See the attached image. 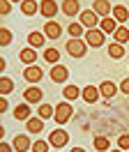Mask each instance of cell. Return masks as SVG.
<instances>
[{
  "instance_id": "1",
  "label": "cell",
  "mask_w": 129,
  "mask_h": 152,
  "mask_svg": "<svg viewBox=\"0 0 129 152\" xmlns=\"http://www.w3.org/2000/svg\"><path fill=\"white\" fill-rule=\"evenodd\" d=\"M72 113H74V111H72V106L64 102V104H58V108H55L53 118H55V122H58V124H64L67 120H69V118H72Z\"/></svg>"
},
{
  "instance_id": "2",
  "label": "cell",
  "mask_w": 129,
  "mask_h": 152,
  "mask_svg": "<svg viewBox=\"0 0 129 152\" xmlns=\"http://www.w3.org/2000/svg\"><path fill=\"white\" fill-rule=\"evenodd\" d=\"M67 53H69V56L72 58H83L85 56V44H83L81 39H69V42H67Z\"/></svg>"
},
{
  "instance_id": "3",
  "label": "cell",
  "mask_w": 129,
  "mask_h": 152,
  "mask_svg": "<svg viewBox=\"0 0 129 152\" xmlns=\"http://www.w3.org/2000/svg\"><path fill=\"white\" fill-rule=\"evenodd\" d=\"M67 141H69V136H67V132H62V129H55V132H51V136H48V143H51L53 148H62V145H67Z\"/></svg>"
},
{
  "instance_id": "4",
  "label": "cell",
  "mask_w": 129,
  "mask_h": 152,
  "mask_svg": "<svg viewBox=\"0 0 129 152\" xmlns=\"http://www.w3.org/2000/svg\"><path fill=\"white\" fill-rule=\"evenodd\" d=\"M44 35L48 39H60V35H62V28H60V23L58 21H46L44 26Z\"/></svg>"
},
{
  "instance_id": "5",
  "label": "cell",
  "mask_w": 129,
  "mask_h": 152,
  "mask_svg": "<svg viewBox=\"0 0 129 152\" xmlns=\"http://www.w3.org/2000/svg\"><path fill=\"white\" fill-rule=\"evenodd\" d=\"M39 12L44 14L46 19H53L55 14H58V2H55V0H42V5H39Z\"/></svg>"
},
{
  "instance_id": "6",
  "label": "cell",
  "mask_w": 129,
  "mask_h": 152,
  "mask_svg": "<svg viewBox=\"0 0 129 152\" xmlns=\"http://www.w3.org/2000/svg\"><path fill=\"white\" fill-rule=\"evenodd\" d=\"M85 39H88V44H90V46H101V44H104V32H101V30H97V28H92V30H88V32H85Z\"/></svg>"
},
{
  "instance_id": "7",
  "label": "cell",
  "mask_w": 129,
  "mask_h": 152,
  "mask_svg": "<svg viewBox=\"0 0 129 152\" xmlns=\"http://www.w3.org/2000/svg\"><path fill=\"white\" fill-rule=\"evenodd\" d=\"M99 23V19H97V14L92 10H88V12H81V26H85L88 30H92L95 26Z\"/></svg>"
},
{
  "instance_id": "8",
  "label": "cell",
  "mask_w": 129,
  "mask_h": 152,
  "mask_svg": "<svg viewBox=\"0 0 129 152\" xmlns=\"http://www.w3.org/2000/svg\"><path fill=\"white\" fill-rule=\"evenodd\" d=\"M23 78H26V81H30V83H39V78H42V67L28 65V69L23 72Z\"/></svg>"
},
{
  "instance_id": "9",
  "label": "cell",
  "mask_w": 129,
  "mask_h": 152,
  "mask_svg": "<svg viewBox=\"0 0 129 152\" xmlns=\"http://www.w3.org/2000/svg\"><path fill=\"white\" fill-rule=\"evenodd\" d=\"M67 76H69L67 67H62V65H53V69H51V78H53L55 83H64V81H67Z\"/></svg>"
},
{
  "instance_id": "10",
  "label": "cell",
  "mask_w": 129,
  "mask_h": 152,
  "mask_svg": "<svg viewBox=\"0 0 129 152\" xmlns=\"http://www.w3.org/2000/svg\"><path fill=\"white\" fill-rule=\"evenodd\" d=\"M92 12H95L97 16H108V12H111V2H108V0H95V5H92Z\"/></svg>"
},
{
  "instance_id": "11",
  "label": "cell",
  "mask_w": 129,
  "mask_h": 152,
  "mask_svg": "<svg viewBox=\"0 0 129 152\" xmlns=\"http://www.w3.org/2000/svg\"><path fill=\"white\" fill-rule=\"evenodd\" d=\"M78 10H81V2L78 0H62V12L67 16H76Z\"/></svg>"
},
{
  "instance_id": "12",
  "label": "cell",
  "mask_w": 129,
  "mask_h": 152,
  "mask_svg": "<svg viewBox=\"0 0 129 152\" xmlns=\"http://www.w3.org/2000/svg\"><path fill=\"white\" fill-rule=\"evenodd\" d=\"M83 99H85V102H90V104H95V102H97V99H99V88H95V86H88V88H83Z\"/></svg>"
},
{
  "instance_id": "13",
  "label": "cell",
  "mask_w": 129,
  "mask_h": 152,
  "mask_svg": "<svg viewBox=\"0 0 129 152\" xmlns=\"http://www.w3.org/2000/svg\"><path fill=\"white\" fill-rule=\"evenodd\" d=\"M44 42H46V35H44V32H30V35H28V44H30V48L44 46Z\"/></svg>"
},
{
  "instance_id": "14",
  "label": "cell",
  "mask_w": 129,
  "mask_h": 152,
  "mask_svg": "<svg viewBox=\"0 0 129 152\" xmlns=\"http://www.w3.org/2000/svg\"><path fill=\"white\" fill-rule=\"evenodd\" d=\"M26 124H28V132L30 134H39L44 129V120L42 118H30V120H26Z\"/></svg>"
},
{
  "instance_id": "15",
  "label": "cell",
  "mask_w": 129,
  "mask_h": 152,
  "mask_svg": "<svg viewBox=\"0 0 129 152\" xmlns=\"http://www.w3.org/2000/svg\"><path fill=\"white\" fill-rule=\"evenodd\" d=\"M99 30H101V32H115V30H118V21L104 16V19L99 21Z\"/></svg>"
},
{
  "instance_id": "16",
  "label": "cell",
  "mask_w": 129,
  "mask_h": 152,
  "mask_svg": "<svg viewBox=\"0 0 129 152\" xmlns=\"http://www.w3.org/2000/svg\"><path fill=\"white\" fill-rule=\"evenodd\" d=\"M18 58H21V62H26V65H35L37 53L32 51V48H23V51L18 53Z\"/></svg>"
},
{
  "instance_id": "17",
  "label": "cell",
  "mask_w": 129,
  "mask_h": 152,
  "mask_svg": "<svg viewBox=\"0 0 129 152\" xmlns=\"http://www.w3.org/2000/svg\"><path fill=\"white\" fill-rule=\"evenodd\" d=\"M37 10H39V5H37L35 0H23V2H21V12H23L26 16H32Z\"/></svg>"
},
{
  "instance_id": "18",
  "label": "cell",
  "mask_w": 129,
  "mask_h": 152,
  "mask_svg": "<svg viewBox=\"0 0 129 152\" xmlns=\"http://www.w3.org/2000/svg\"><path fill=\"white\" fill-rule=\"evenodd\" d=\"M39 99H42V90H39V88H28L26 90V102H30V104H37V102H39Z\"/></svg>"
},
{
  "instance_id": "19",
  "label": "cell",
  "mask_w": 129,
  "mask_h": 152,
  "mask_svg": "<svg viewBox=\"0 0 129 152\" xmlns=\"http://www.w3.org/2000/svg\"><path fill=\"white\" fill-rule=\"evenodd\" d=\"M99 92H101L104 97H108V99H111V97L118 92V88H115V83H111V81H104V83L99 86Z\"/></svg>"
},
{
  "instance_id": "20",
  "label": "cell",
  "mask_w": 129,
  "mask_h": 152,
  "mask_svg": "<svg viewBox=\"0 0 129 152\" xmlns=\"http://www.w3.org/2000/svg\"><path fill=\"white\" fill-rule=\"evenodd\" d=\"M28 148H30L28 136H16V138H14V150L16 152H28Z\"/></svg>"
},
{
  "instance_id": "21",
  "label": "cell",
  "mask_w": 129,
  "mask_h": 152,
  "mask_svg": "<svg viewBox=\"0 0 129 152\" xmlns=\"http://www.w3.org/2000/svg\"><path fill=\"white\" fill-rule=\"evenodd\" d=\"M14 118H16V120H30V108H28L26 104H18L16 108H14Z\"/></svg>"
},
{
  "instance_id": "22",
  "label": "cell",
  "mask_w": 129,
  "mask_h": 152,
  "mask_svg": "<svg viewBox=\"0 0 129 152\" xmlns=\"http://www.w3.org/2000/svg\"><path fill=\"white\" fill-rule=\"evenodd\" d=\"M113 19H115V21H127V19H129L127 7H122V5H115V7H113Z\"/></svg>"
},
{
  "instance_id": "23",
  "label": "cell",
  "mask_w": 129,
  "mask_h": 152,
  "mask_svg": "<svg viewBox=\"0 0 129 152\" xmlns=\"http://www.w3.org/2000/svg\"><path fill=\"white\" fill-rule=\"evenodd\" d=\"M81 92L83 90H78L76 86H64V90H62V95H64V99H76V97H81Z\"/></svg>"
},
{
  "instance_id": "24",
  "label": "cell",
  "mask_w": 129,
  "mask_h": 152,
  "mask_svg": "<svg viewBox=\"0 0 129 152\" xmlns=\"http://www.w3.org/2000/svg\"><path fill=\"white\" fill-rule=\"evenodd\" d=\"M113 39H115L118 44H127L129 42V30L127 28H118L115 32H113Z\"/></svg>"
},
{
  "instance_id": "25",
  "label": "cell",
  "mask_w": 129,
  "mask_h": 152,
  "mask_svg": "<svg viewBox=\"0 0 129 152\" xmlns=\"http://www.w3.org/2000/svg\"><path fill=\"white\" fill-rule=\"evenodd\" d=\"M58 58H60V51H58V48H46V51H44V60H46V62L55 65Z\"/></svg>"
},
{
  "instance_id": "26",
  "label": "cell",
  "mask_w": 129,
  "mask_h": 152,
  "mask_svg": "<svg viewBox=\"0 0 129 152\" xmlns=\"http://www.w3.org/2000/svg\"><path fill=\"white\" fill-rule=\"evenodd\" d=\"M108 56L111 58H122V56H125L122 44H118V42H115V44H111V46H108Z\"/></svg>"
},
{
  "instance_id": "27",
  "label": "cell",
  "mask_w": 129,
  "mask_h": 152,
  "mask_svg": "<svg viewBox=\"0 0 129 152\" xmlns=\"http://www.w3.org/2000/svg\"><path fill=\"white\" fill-rule=\"evenodd\" d=\"M12 88H14V83L9 81L7 76H2V78H0V95H9Z\"/></svg>"
},
{
  "instance_id": "28",
  "label": "cell",
  "mask_w": 129,
  "mask_h": 152,
  "mask_svg": "<svg viewBox=\"0 0 129 152\" xmlns=\"http://www.w3.org/2000/svg\"><path fill=\"white\" fill-rule=\"evenodd\" d=\"M53 113H55V111H53V108H51L48 104H42V106H39V118H42V120H48V118H53Z\"/></svg>"
},
{
  "instance_id": "29",
  "label": "cell",
  "mask_w": 129,
  "mask_h": 152,
  "mask_svg": "<svg viewBox=\"0 0 129 152\" xmlns=\"http://www.w3.org/2000/svg\"><path fill=\"white\" fill-rule=\"evenodd\" d=\"M95 148L97 150H108V138L106 136H97L95 138Z\"/></svg>"
},
{
  "instance_id": "30",
  "label": "cell",
  "mask_w": 129,
  "mask_h": 152,
  "mask_svg": "<svg viewBox=\"0 0 129 152\" xmlns=\"http://www.w3.org/2000/svg\"><path fill=\"white\" fill-rule=\"evenodd\" d=\"M9 42H12V32H9L7 28H0V44H2V46H7Z\"/></svg>"
},
{
  "instance_id": "31",
  "label": "cell",
  "mask_w": 129,
  "mask_h": 152,
  "mask_svg": "<svg viewBox=\"0 0 129 152\" xmlns=\"http://www.w3.org/2000/svg\"><path fill=\"white\" fill-rule=\"evenodd\" d=\"M69 35H72L74 39H78L83 35V28H81V23H72V26H69Z\"/></svg>"
},
{
  "instance_id": "32",
  "label": "cell",
  "mask_w": 129,
  "mask_h": 152,
  "mask_svg": "<svg viewBox=\"0 0 129 152\" xmlns=\"http://www.w3.org/2000/svg\"><path fill=\"white\" fill-rule=\"evenodd\" d=\"M32 152H48V143L46 141H37L32 145Z\"/></svg>"
},
{
  "instance_id": "33",
  "label": "cell",
  "mask_w": 129,
  "mask_h": 152,
  "mask_svg": "<svg viewBox=\"0 0 129 152\" xmlns=\"http://www.w3.org/2000/svg\"><path fill=\"white\" fill-rule=\"evenodd\" d=\"M118 145H120V150H129V134H122V136H120Z\"/></svg>"
},
{
  "instance_id": "34",
  "label": "cell",
  "mask_w": 129,
  "mask_h": 152,
  "mask_svg": "<svg viewBox=\"0 0 129 152\" xmlns=\"http://www.w3.org/2000/svg\"><path fill=\"white\" fill-rule=\"evenodd\" d=\"M9 12H12L9 0H0V14H9Z\"/></svg>"
},
{
  "instance_id": "35",
  "label": "cell",
  "mask_w": 129,
  "mask_h": 152,
  "mask_svg": "<svg viewBox=\"0 0 129 152\" xmlns=\"http://www.w3.org/2000/svg\"><path fill=\"white\" fill-rule=\"evenodd\" d=\"M120 90H122L125 95H129V78H125V81H122V86H120Z\"/></svg>"
},
{
  "instance_id": "36",
  "label": "cell",
  "mask_w": 129,
  "mask_h": 152,
  "mask_svg": "<svg viewBox=\"0 0 129 152\" xmlns=\"http://www.w3.org/2000/svg\"><path fill=\"white\" fill-rule=\"evenodd\" d=\"M5 111H7V102H5V99H0V113H5Z\"/></svg>"
},
{
  "instance_id": "37",
  "label": "cell",
  "mask_w": 129,
  "mask_h": 152,
  "mask_svg": "<svg viewBox=\"0 0 129 152\" xmlns=\"http://www.w3.org/2000/svg\"><path fill=\"white\" fill-rule=\"evenodd\" d=\"M0 152H12V148H9V145H5V143H0Z\"/></svg>"
},
{
  "instance_id": "38",
  "label": "cell",
  "mask_w": 129,
  "mask_h": 152,
  "mask_svg": "<svg viewBox=\"0 0 129 152\" xmlns=\"http://www.w3.org/2000/svg\"><path fill=\"white\" fill-rule=\"evenodd\" d=\"M72 152H85V150H81V148H74V150Z\"/></svg>"
},
{
  "instance_id": "39",
  "label": "cell",
  "mask_w": 129,
  "mask_h": 152,
  "mask_svg": "<svg viewBox=\"0 0 129 152\" xmlns=\"http://www.w3.org/2000/svg\"><path fill=\"white\" fill-rule=\"evenodd\" d=\"M12 2H23V0H12Z\"/></svg>"
},
{
  "instance_id": "40",
  "label": "cell",
  "mask_w": 129,
  "mask_h": 152,
  "mask_svg": "<svg viewBox=\"0 0 129 152\" xmlns=\"http://www.w3.org/2000/svg\"><path fill=\"white\" fill-rule=\"evenodd\" d=\"M113 152H122V150H113Z\"/></svg>"
}]
</instances>
